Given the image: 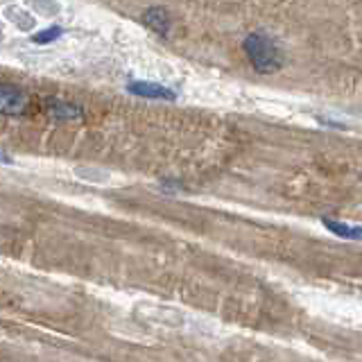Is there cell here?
<instances>
[{
    "label": "cell",
    "instance_id": "obj_6",
    "mask_svg": "<svg viewBox=\"0 0 362 362\" xmlns=\"http://www.w3.org/2000/svg\"><path fill=\"white\" fill-rule=\"evenodd\" d=\"M59 3L57 0H34V11H39L43 16H54L59 14Z\"/></svg>",
    "mask_w": 362,
    "mask_h": 362
},
{
    "label": "cell",
    "instance_id": "obj_3",
    "mask_svg": "<svg viewBox=\"0 0 362 362\" xmlns=\"http://www.w3.org/2000/svg\"><path fill=\"white\" fill-rule=\"evenodd\" d=\"M127 88H129V93L139 98H147V100H177L175 90H170L161 84H154V82H132Z\"/></svg>",
    "mask_w": 362,
    "mask_h": 362
},
{
    "label": "cell",
    "instance_id": "obj_4",
    "mask_svg": "<svg viewBox=\"0 0 362 362\" xmlns=\"http://www.w3.org/2000/svg\"><path fill=\"white\" fill-rule=\"evenodd\" d=\"M143 23L150 30H154L156 34H161V37H168V32H170V16H168V11L163 7H150V9H145Z\"/></svg>",
    "mask_w": 362,
    "mask_h": 362
},
{
    "label": "cell",
    "instance_id": "obj_5",
    "mask_svg": "<svg viewBox=\"0 0 362 362\" xmlns=\"http://www.w3.org/2000/svg\"><path fill=\"white\" fill-rule=\"evenodd\" d=\"M322 224L333 235L342 238V240H362V226L346 224V222H339V220H333V218H322Z\"/></svg>",
    "mask_w": 362,
    "mask_h": 362
},
{
    "label": "cell",
    "instance_id": "obj_2",
    "mask_svg": "<svg viewBox=\"0 0 362 362\" xmlns=\"http://www.w3.org/2000/svg\"><path fill=\"white\" fill-rule=\"evenodd\" d=\"M25 102H28V95L23 93L18 86H11V84L0 86V109H3L5 116L21 113L23 107H25Z\"/></svg>",
    "mask_w": 362,
    "mask_h": 362
},
{
    "label": "cell",
    "instance_id": "obj_8",
    "mask_svg": "<svg viewBox=\"0 0 362 362\" xmlns=\"http://www.w3.org/2000/svg\"><path fill=\"white\" fill-rule=\"evenodd\" d=\"M64 34V30L62 28H48L45 32H41V34H34V43H41V45H45V43H52V41H57Z\"/></svg>",
    "mask_w": 362,
    "mask_h": 362
},
{
    "label": "cell",
    "instance_id": "obj_1",
    "mask_svg": "<svg viewBox=\"0 0 362 362\" xmlns=\"http://www.w3.org/2000/svg\"><path fill=\"white\" fill-rule=\"evenodd\" d=\"M243 48H245L247 59L252 62V66L258 73H265V75L276 73L283 66V52L279 48V43L263 32L249 34L243 43Z\"/></svg>",
    "mask_w": 362,
    "mask_h": 362
},
{
    "label": "cell",
    "instance_id": "obj_7",
    "mask_svg": "<svg viewBox=\"0 0 362 362\" xmlns=\"http://www.w3.org/2000/svg\"><path fill=\"white\" fill-rule=\"evenodd\" d=\"M52 116L54 118H79V116H82V109L73 107V105H54L52 107Z\"/></svg>",
    "mask_w": 362,
    "mask_h": 362
}]
</instances>
